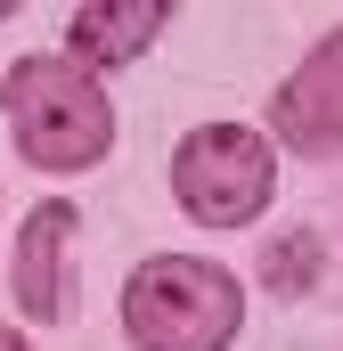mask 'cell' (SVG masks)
I'll return each instance as SVG.
<instances>
[{"instance_id":"obj_3","label":"cell","mask_w":343,"mask_h":351,"mask_svg":"<svg viewBox=\"0 0 343 351\" xmlns=\"http://www.w3.org/2000/svg\"><path fill=\"white\" fill-rule=\"evenodd\" d=\"M270 188H278V156H270V139L246 131V123H196L172 147V196L204 229H246V221H261Z\"/></svg>"},{"instance_id":"obj_1","label":"cell","mask_w":343,"mask_h":351,"mask_svg":"<svg viewBox=\"0 0 343 351\" xmlns=\"http://www.w3.org/2000/svg\"><path fill=\"white\" fill-rule=\"evenodd\" d=\"M0 106H8L16 156L33 172H90L115 147V106H106L98 74L74 58H16L0 82Z\"/></svg>"},{"instance_id":"obj_7","label":"cell","mask_w":343,"mask_h":351,"mask_svg":"<svg viewBox=\"0 0 343 351\" xmlns=\"http://www.w3.org/2000/svg\"><path fill=\"white\" fill-rule=\"evenodd\" d=\"M261 278H270V294H303V286L319 278V237H311V229H286V237H270Z\"/></svg>"},{"instance_id":"obj_9","label":"cell","mask_w":343,"mask_h":351,"mask_svg":"<svg viewBox=\"0 0 343 351\" xmlns=\"http://www.w3.org/2000/svg\"><path fill=\"white\" fill-rule=\"evenodd\" d=\"M8 8H16V0H0V16H8Z\"/></svg>"},{"instance_id":"obj_8","label":"cell","mask_w":343,"mask_h":351,"mask_svg":"<svg viewBox=\"0 0 343 351\" xmlns=\"http://www.w3.org/2000/svg\"><path fill=\"white\" fill-rule=\"evenodd\" d=\"M0 351H33V343H25V335H16V327H0Z\"/></svg>"},{"instance_id":"obj_2","label":"cell","mask_w":343,"mask_h":351,"mask_svg":"<svg viewBox=\"0 0 343 351\" xmlns=\"http://www.w3.org/2000/svg\"><path fill=\"white\" fill-rule=\"evenodd\" d=\"M246 327V286L221 262L156 254L123 286V335L139 351H229Z\"/></svg>"},{"instance_id":"obj_6","label":"cell","mask_w":343,"mask_h":351,"mask_svg":"<svg viewBox=\"0 0 343 351\" xmlns=\"http://www.w3.org/2000/svg\"><path fill=\"white\" fill-rule=\"evenodd\" d=\"M172 25L164 0H90V8H74V25H66V41H74V66H131L156 33Z\"/></svg>"},{"instance_id":"obj_4","label":"cell","mask_w":343,"mask_h":351,"mask_svg":"<svg viewBox=\"0 0 343 351\" xmlns=\"http://www.w3.org/2000/svg\"><path fill=\"white\" fill-rule=\"evenodd\" d=\"M270 131L294 156H343V25L270 90Z\"/></svg>"},{"instance_id":"obj_5","label":"cell","mask_w":343,"mask_h":351,"mask_svg":"<svg viewBox=\"0 0 343 351\" xmlns=\"http://www.w3.org/2000/svg\"><path fill=\"white\" fill-rule=\"evenodd\" d=\"M66 245H74V204L66 196L33 204V221L16 237V302H25L33 327H66L74 319V262H66Z\"/></svg>"}]
</instances>
